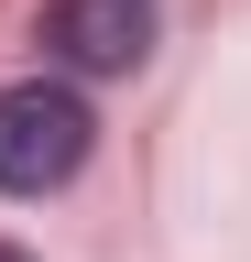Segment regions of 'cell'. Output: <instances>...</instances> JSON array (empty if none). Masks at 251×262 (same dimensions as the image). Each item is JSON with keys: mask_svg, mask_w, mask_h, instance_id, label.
<instances>
[{"mask_svg": "<svg viewBox=\"0 0 251 262\" xmlns=\"http://www.w3.org/2000/svg\"><path fill=\"white\" fill-rule=\"evenodd\" d=\"M87 98L77 77H22V88H0V196H55L87 164Z\"/></svg>", "mask_w": 251, "mask_h": 262, "instance_id": "6da1fadb", "label": "cell"}, {"mask_svg": "<svg viewBox=\"0 0 251 262\" xmlns=\"http://www.w3.org/2000/svg\"><path fill=\"white\" fill-rule=\"evenodd\" d=\"M44 55L66 77H131L153 55V0H55L44 11Z\"/></svg>", "mask_w": 251, "mask_h": 262, "instance_id": "7a4b0ae2", "label": "cell"}, {"mask_svg": "<svg viewBox=\"0 0 251 262\" xmlns=\"http://www.w3.org/2000/svg\"><path fill=\"white\" fill-rule=\"evenodd\" d=\"M0 262H33V251H11V241H0Z\"/></svg>", "mask_w": 251, "mask_h": 262, "instance_id": "3957f363", "label": "cell"}]
</instances>
